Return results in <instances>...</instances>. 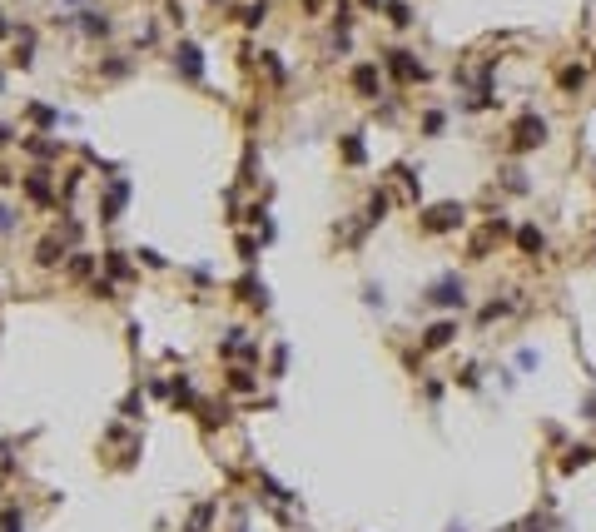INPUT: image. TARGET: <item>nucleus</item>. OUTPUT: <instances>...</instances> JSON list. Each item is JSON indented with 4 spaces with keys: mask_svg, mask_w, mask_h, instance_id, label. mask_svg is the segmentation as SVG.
Here are the masks:
<instances>
[{
    "mask_svg": "<svg viewBox=\"0 0 596 532\" xmlns=\"http://www.w3.org/2000/svg\"><path fill=\"white\" fill-rule=\"evenodd\" d=\"M35 259L45 264V269H55V264L65 259V244H60L55 234H50V239H40V249H35Z\"/></svg>",
    "mask_w": 596,
    "mask_h": 532,
    "instance_id": "f8f14e48",
    "label": "nucleus"
},
{
    "mask_svg": "<svg viewBox=\"0 0 596 532\" xmlns=\"http://www.w3.org/2000/svg\"><path fill=\"white\" fill-rule=\"evenodd\" d=\"M125 199H130V179H120L115 175V184H110V194H104V209H99V219L110 224V219H120V209H125Z\"/></svg>",
    "mask_w": 596,
    "mask_h": 532,
    "instance_id": "423d86ee",
    "label": "nucleus"
},
{
    "mask_svg": "<svg viewBox=\"0 0 596 532\" xmlns=\"http://www.w3.org/2000/svg\"><path fill=\"white\" fill-rule=\"evenodd\" d=\"M557 85H562V90L571 95V90H581V85H586V70H581V65H567V70L557 75Z\"/></svg>",
    "mask_w": 596,
    "mask_h": 532,
    "instance_id": "4468645a",
    "label": "nucleus"
},
{
    "mask_svg": "<svg viewBox=\"0 0 596 532\" xmlns=\"http://www.w3.org/2000/svg\"><path fill=\"white\" fill-rule=\"evenodd\" d=\"M104 269H110V279H125V274H130V259H125L120 249H110V254H104Z\"/></svg>",
    "mask_w": 596,
    "mask_h": 532,
    "instance_id": "2eb2a0df",
    "label": "nucleus"
},
{
    "mask_svg": "<svg viewBox=\"0 0 596 532\" xmlns=\"http://www.w3.org/2000/svg\"><path fill=\"white\" fill-rule=\"evenodd\" d=\"M80 25H85V35H110V20H104L99 11H85V20H80Z\"/></svg>",
    "mask_w": 596,
    "mask_h": 532,
    "instance_id": "dca6fc26",
    "label": "nucleus"
},
{
    "mask_svg": "<svg viewBox=\"0 0 596 532\" xmlns=\"http://www.w3.org/2000/svg\"><path fill=\"white\" fill-rule=\"evenodd\" d=\"M139 413H144V403H139V393H130L125 398V418H139Z\"/></svg>",
    "mask_w": 596,
    "mask_h": 532,
    "instance_id": "c85d7f7f",
    "label": "nucleus"
},
{
    "mask_svg": "<svg viewBox=\"0 0 596 532\" xmlns=\"http://www.w3.org/2000/svg\"><path fill=\"white\" fill-rule=\"evenodd\" d=\"M388 70H393L403 85H422V80H427V70L413 60V50H388Z\"/></svg>",
    "mask_w": 596,
    "mask_h": 532,
    "instance_id": "20e7f679",
    "label": "nucleus"
},
{
    "mask_svg": "<svg viewBox=\"0 0 596 532\" xmlns=\"http://www.w3.org/2000/svg\"><path fill=\"white\" fill-rule=\"evenodd\" d=\"M541 139H547V120H541V115H522L517 130H512V149L527 154V149H536Z\"/></svg>",
    "mask_w": 596,
    "mask_h": 532,
    "instance_id": "7ed1b4c3",
    "label": "nucleus"
},
{
    "mask_svg": "<svg viewBox=\"0 0 596 532\" xmlns=\"http://www.w3.org/2000/svg\"><path fill=\"white\" fill-rule=\"evenodd\" d=\"M502 184L512 189V194H527V179H522V170L512 165V170H502Z\"/></svg>",
    "mask_w": 596,
    "mask_h": 532,
    "instance_id": "aec40b11",
    "label": "nucleus"
},
{
    "mask_svg": "<svg viewBox=\"0 0 596 532\" xmlns=\"http://www.w3.org/2000/svg\"><path fill=\"white\" fill-rule=\"evenodd\" d=\"M452 339H457V324H452V318H438V324L422 334V348H427V353H438V348H448Z\"/></svg>",
    "mask_w": 596,
    "mask_h": 532,
    "instance_id": "0eeeda50",
    "label": "nucleus"
},
{
    "mask_svg": "<svg viewBox=\"0 0 596 532\" xmlns=\"http://www.w3.org/2000/svg\"><path fill=\"white\" fill-rule=\"evenodd\" d=\"M517 249H522L527 259H536L541 249H547V234H541L536 224H522V229H517Z\"/></svg>",
    "mask_w": 596,
    "mask_h": 532,
    "instance_id": "1a4fd4ad",
    "label": "nucleus"
},
{
    "mask_svg": "<svg viewBox=\"0 0 596 532\" xmlns=\"http://www.w3.org/2000/svg\"><path fill=\"white\" fill-rule=\"evenodd\" d=\"M363 303H373V308H383V289H377V284H368V289H363Z\"/></svg>",
    "mask_w": 596,
    "mask_h": 532,
    "instance_id": "a878e982",
    "label": "nucleus"
},
{
    "mask_svg": "<svg viewBox=\"0 0 596 532\" xmlns=\"http://www.w3.org/2000/svg\"><path fill=\"white\" fill-rule=\"evenodd\" d=\"M427 303H438V308H462V303H467V284H462L457 274H443L438 284L427 289Z\"/></svg>",
    "mask_w": 596,
    "mask_h": 532,
    "instance_id": "f03ea898",
    "label": "nucleus"
},
{
    "mask_svg": "<svg viewBox=\"0 0 596 532\" xmlns=\"http://www.w3.org/2000/svg\"><path fill=\"white\" fill-rule=\"evenodd\" d=\"M239 299L244 303H254V308H268V289H263V279H239Z\"/></svg>",
    "mask_w": 596,
    "mask_h": 532,
    "instance_id": "9d476101",
    "label": "nucleus"
},
{
    "mask_svg": "<svg viewBox=\"0 0 596 532\" xmlns=\"http://www.w3.org/2000/svg\"><path fill=\"white\" fill-rule=\"evenodd\" d=\"M6 532H20V507H6V522H0Z\"/></svg>",
    "mask_w": 596,
    "mask_h": 532,
    "instance_id": "cd10ccee",
    "label": "nucleus"
},
{
    "mask_svg": "<svg viewBox=\"0 0 596 532\" xmlns=\"http://www.w3.org/2000/svg\"><path fill=\"white\" fill-rule=\"evenodd\" d=\"M348 80H353V90H358L363 100H377V95H383V75H377V65H358Z\"/></svg>",
    "mask_w": 596,
    "mask_h": 532,
    "instance_id": "39448f33",
    "label": "nucleus"
},
{
    "mask_svg": "<svg viewBox=\"0 0 596 532\" xmlns=\"http://www.w3.org/2000/svg\"><path fill=\"white\" fill-rule=\"evenodd\" d=\"M90 269H95V259H90V254H75V259H70V274H75V279H85Z\"/></svg>",
    "mask_w": 596,
    "mask_h": 532,
    "instance_id": "4be33fe9",
    "label": "nucleus"
},
{
    "mask_svg": "<svg viewBox=\"0 0 596 532\" xmlns=\"http://www.w3.org/2000/svg\"><path fill=\"white\" fill-rule=\"evenodd\" d=\"M284 368H289V348H284V343H279V348H274V378H279V374H284Z\"/></svg>",
    "mask_w": 596,
    "mask_h": 532,
    "instance_id": "bb28decb",
    "label": "nucleus"
},
{
    "mask_svg": "<svg viewBox=\"0 0 596 532\" xmlns=\"http://www.w3.org/2000/svg\"><path fill=\"white\" fill-rule=\"evenodd\" d=\"M462 204H432L422 214V234H448V229H462Z\"/></svg>",
    "mask_w": 596,
    "mask_h": 532,
    "instance_id": "f257e3e1",
    "label": "nucleus"
},
{
    "mask_svg": "<svg viewBox=\"0 0 596 532\" xmlns=\"http://www.w3.org/2000/svg\"><path fill=\"white\" fill-rule=\"evenodd\" d=\"M174 65L184 70V80H199V75H204V55H199V45H179V50H174Z\"/></svg>",
    "mask_w": 596,
    "mask_h": 532,
    "instance_id": "6e6552de",
    "label": "nucleus"
},
{
    "mask_svg": "<svg viewBox=\"0 0 596 532\" xmlns=\"http://www.w3.org/2000/svg\"><path fill=\"white\" fill-rule=\"evenodd\" d=\"M448 532H462V527H457V522H452V527H448Z\"/></svg>",
    "mask_w": 596,
    "mask_h": 532,
    "instance_id": "f704fd0d",
    "label": "nucleus"
},
{
    "mask_svg": "<svg viewBox=\"0 0 596 532\" xmlns=\"http://www.w3.org/2000/svg\"><path fill=\"white\" fill-rule=\"evenodd\" d=\"M263 15H268L263 0H258V6H244V11H239V20H244V25H263Z\"/></svg>",
    "mask_w": 596,
    "mask_h": 532,
    "instance_id": "6ab92c4d",
    "label": "nucleus"
},
{
    "mask_svg": "<svg viewBox=\"0 0 596 532\" xmlns=\"http://www.w3.org/2000/svg\"><path fill=\"white\" fill-rule=\"evenodd\" d=\"M6 139H11V130H6V125H0V144H6Z\"/></svg>",
    "mask_w": 596,
    "mask_h": 532,
    "instance_id": "473e14b6",
    "label": "nucleus"
},
{
    "mask_svg": "<svg viewBox=\"0 0 596 532\" xmlns=\"http://www.w3.org/2000/svg\"><path fill=\"white\" fill-rule=\"evenodd\" d=\"M11 229H15V214H11L6 204H0V234H11Z\"/></svg>",
    "mask_w": 596,
    "mask_h": 532,
    "instance_id": "7c9ffc66",
    "label": "nucleus"
},
{
    "mask_svg": "<svg viewBox=\"0 0 596 532\" xmlns=\"http://www.w3.org/2000/svg\"><path fill=\"white\" fill-rule=\"evenodd\" d=\"M388 20H393V25H413V11L403 6V0H393V6H388Z\"/></svg>",
    "mask_w": 596,
    "mask_h": 532,
    "instance_id": "412c9836",
    "label": "nucleus"
},
{
    "mask_svg": "<svg viewBox=\"0 0 596 532\" xmlns=\"http://www.w3.org/2000/svg\"><path fill=\"white\" fill-rule=\"evenodd\" d=\"M0 35H11V25H6V20H0Z\"/></svg>",
    "mask_w": 596,
    "mask_h": 532,
    "instance_id": "72a5a7b5",
    "label": "nucleus"
},
{
    "mask_svg": "<svg viewBox=\"0 0 596 532\" xmlns=\"http://www.w3.org/2000/svg\"><path fill=\"white\" fill-rule=\"evenodd\" d=\"M209 512H214V507H194V517H189V532H204V527H209Z\"/></svg>",
    "mask_w": 596,
    "mask_h": 532,
    "instance_id": "b1692460",
    "label": "nucleus"
},
{
    "mask_svg": "<svg viewBox=\"0 0 596 532\" xmlns=\"http://www.w3.org/2000/svg\"><path fill=\"white\" fill-rule=\"evenodd\" d=\"M343 159H348V165H363V139H358V135L343 139Z\"/></svg>",
    "mask_w": 596,
    "mask_h": 532,
    "instance_id": "a211bd4d",
    "label": "nucleus"
},
{
    "mask_svg": "<svg viewBox=\"0 0 596 532\" xmlns=\"http://www.w3.org/2000/svg\"><path fill=\"white\" fill-rule=\"evenodd\" d=\"M596 458V448H586V443H576V448H567V458H562V472H576V468H586Z\"/></svg>",
    "mask_w": 596,
    "mask_h": 532,
    "instance_id": "ddd939ff",
    "label": "nucleus"
},
{
    "mask_svg": "<svg viewBox=\"0 0 596 532\" xmlns=\"http://www.w3.org/2000/svg\"><path fill=\"white\" fill-rule=\"evenodd\" d=\"M586 418H596V393H591V398H586Z\"/></svg>",
    "mask_w": 596,
    "mask_h": 532,
    "instance_id": "2f4dec72",
    "label": "nucleus"
},
{
    "mask_svg": "<svg viewBox=\"0 0 596 532\" xmlns=\"http://www.w3.org/2000/svg\"><path fill=\"white\" fill-rule=\"evenodd\" d=\"M25 149H30V154H45V159H50V154H55L60 144H55V139H25Z\"/></svg>",
    "mask_w": 596,
    "mask_h": 532,
    "instance_id": "5701e85b",
    "label": "nucleus"
},
{
    "mask_svg": "<svg viewBox=\"0 0 596 532\" xmlns=\"http://www.w3.org/2000/svg\"><path fill=\"white\" fill-rule=\"evenodd\" d=\"M25 194H30L35 204H50V199H55V194H50V175H45V170L25 175Z\"/></svg>",
    "mask_w": 596,
    "mask_h": 532,
    "instance_id": "9b49d317",
    "label": "nucleus"
},
{
    "mask_svg": "<svg viewBox=\"0 0 596 532\" xmlns=\"http://www.w3.org/2000/svg\"><path fill=\"white\" fill-rule=\"evenodd\" d=\"M443 125H448V120H443V110H432V115L422 120V130H427V135H443Z\"/></svg>",
    "mask_w": 596,
    "mask_h": 532,
    "instance_id": "393cba45",
    "label": "nucleus"
},
{
    "mask_svg": "<svg viewBox=\"0 0 596 532\" xmlns=\"http://www.w3.org/2000/svg\"><path fill=\"white\" fill-rule=\"evenodd\" d=\"M457 383H462V388H477L482 378H477V368H462V374H457Z\"/></svg>",
    "mask_w": 596,
    "mask_h": 532,
    "instance_id": "c756f323",
    "label": "nucleus"
},
{
    "mask_svg": "<svg viewBox=\"0 0 596 532\" xmlns=\"http://www.w3.org/2000/svg\"><path fill=\"white\" fill-rule=\"evenodd\" d=\"M229 388L234 393H249L254 388V374H249V368H229Z\"/></svg>",
    "mask_w": 596,
    "mask_h": 532,
    "instance_id": "f3484780",
    "label": "nucleus"
}]
</instances>
